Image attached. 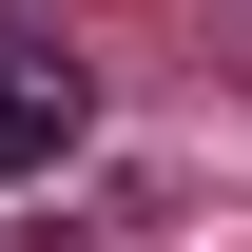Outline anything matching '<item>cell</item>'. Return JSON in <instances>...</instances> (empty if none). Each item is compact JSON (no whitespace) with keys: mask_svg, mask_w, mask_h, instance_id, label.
I'll return each instance as SVG.
<instances>
[{"mask_svg":"<svg viewBox=\"0 0 252 252\" xmlns=\"http://www.w3.org/2000/svg\"><path fill=\"white\" fill-rule=\"evenodd\" d=\"M59 156H78V59H39L0 20V175H59Z\"/></svg>","mask_w":252,"mask_h":252,"instance_id":"cell-1","label":"cell"}]
</instances>
